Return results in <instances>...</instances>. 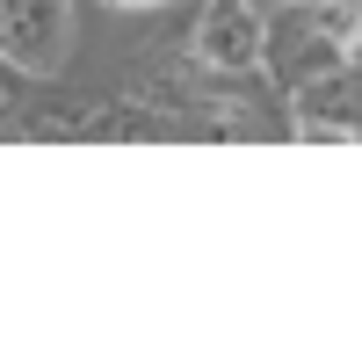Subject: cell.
Listing matches in <instances>:
<instances>
[{
	"instance_id": "cell-7",
	"label": "cell",
	"mask_w": 362,
	"mask_h": 362,
	"mask_svg": "<svg viewBox=\"0 0 362 362\" xmlns=\"http://www.w3.org/2000/svg\"><path fill=\"white\" fill-rule=\"evenodd\" d=\"M109 8H167V0H109Z\"/></svg>"
},
{
	"instance_id": "cell-5",
	"label": "cell",
	"mask_w": 362,
	"mask_h": 362,
	"mask_svg": "<svg viewBox=\"0 0 362 362\" xmlns=\"http://www.w3.org/2000/svg\"><path fill=\"white\" fill-rule=\"evenodd\" d=\"M8 124H22V138H102V109L95 102H44L29 116H8Z\"/></svg>"
},
{
	"instance_id": "cell-1",
	"label": "cell",
	"mask_w": 362,
	"mask_h": 362,
	"mask_svg": "<svg viewBox=\"0 0 362 362\" xmlns=\"http://www.w3.org/2000/svg\"><path fill=\"white\" fill-rule=\"evenodd\" d=\"M355 51H362V0H290L261 29V66L283 87H305L319 73H334Z\"/></svg>"
},
{
	"instance_id": "cell-3",
	"label": "cell",
	"mask_w": 362,
	"mask_h": 362,
	"mask_svg": "<svg viewBox=\"0 0 362 362\" xmlns=\"http://www.w3.org/2000/svg\"><path fill=\"white\" fill-rule=\"evenodd\" d=\"M261 8L254 0H203L196 15V66L210 73H254L261 66Z\"/></svg>"
},
{
	"instance_id": "cell-2",
	"label": "cell",
	"mask_w": 362,
	"mask_h": 362,
	"mask_svg": "<svg viewBox=\"0 0 362 362\" xmlns=\"http://www.w3.org/2000/svg\"><path fill=\"white\" fill-rule=\"evenodd\" d=\"M0 58L29 80L66 73L73 58V0H0Z\"/></svg>"
},
{
	"instance_id": "cell-6",
	"label": "cell",
	"mask_w": 362,
	"mask_h": 362,
	"mask_svg": "<svg viewBox=\"0 0 362 362\" xmlns=\"http://www.w3.org/2000/svg\"><path fill=\"white\" fill-rule=\"evenodd\" d=\"M15 109H22V95H15V66H8V58H0V124H8Z\"/></svg>"
},
{
	"instance_id": "cell-4",
	"label": "cell",
	"mask_w": 362,
	"mask_h": 362,
	"mask_svg": "<svg viewBox=\"0 0 362 362\" xmlns=\"http://www.w3.org/2000/svg\"><path fill=\"white\" fill-rule=\"evenodd\" d=\"M297 95V138L305 145H355L362 138V87L348 80V66H334V73H319V80H305V87H290Z\"/></svg>"
}]
</instances>
